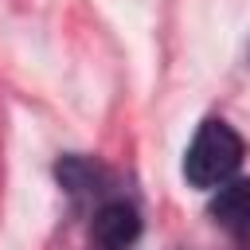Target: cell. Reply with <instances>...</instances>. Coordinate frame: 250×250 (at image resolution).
I'll return each instance as SVG.
<instances>
[{
  "instance_id": "obj_5",
  "label": "cell",
  "mask_w": 250,
  "mask_h": 250,
  "mask_svg": "<svg viewBox=\"0 0 250 250\" xmlns=\"http://www.w3.org/2000/svg\"><path fill=\"white\" fill-rule=\"evenodd\" d=\"M238 242H242V250H250V223L238 230Z\"/></svg>"
},
{
  "instance_id": "obj_1",
  "label": "cell",
  "mask_w": 250,
  "mask_h": 250,
  "mask_svg": "<svg viewBox=\"0 0 250 250\" xmlns=\"http://www.w3.org/2000/svg\"><path fill=\"white\" fill-rule=\"evenodd\" d=\"M242 152H246L242 137L223 117H207L195 129V137L184 152V180L199 191H215L219 184L234 180V172L242 164Z\"/></svg>"
},
{
  "instance_id": "obj_2",
  "label": "cell",
  "mask_w": 250,
  "mask_h": 250,
  "mask_svg": "<svg viewBox=\"0 0 250 250\" xmlns=\"http://www.w3.org/2000/svg\"><path fill=\"white\" fill-rule=\"evenodd\" d=\"M145 223H141V211L129 203V199H102L94 207V223H90V250H133L137 238H141Z\"/></svg>"
},
{
  "instance_id": "obj_4",
  "label": "cell",
  "mask_w": 250,
  "mask_h": 250,
  "mask_svg": "<svg viewBox=\"0 0 250 250\" xmlns=\"http://www.w3.org/2000/svg\"><path fill=\"white\" fill-rule=\"evenodd\" d=\"M207 211H211V219L223 230L238 234L250 223V180H227V184H219Z\"/></svg>"
},
{
  "instance_id": "obj_3",
  "label": "cell",
  "mask_w": 250,
  "mask_h": 250,
  "mask_svg": "<svg viewBox=\"0 0 250 250\" xmlns=\"http://www.w3.org/2000/svg\"><path fill=\"white\" fill-rule=\"evenodd\" d=\"M55 176H59V184H62V191L74 199V203H102L105 195V168L98 164V160H90V156H78V152H70V156H62L59 164H55Z\"/></svg>"
}]
</instances>
